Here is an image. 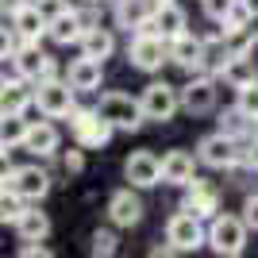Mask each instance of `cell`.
Returning a JSON list of instances; mask_svg holds the SVG:
<instances>
[{
    "instance_id": "cell-1",
    "label": "cell",
    "mask_w": 258,
    "mask_h": 258,
    "mask_svg": "<svg viewBox=\"0 0 258 258\" xmlns=\"http://www.w3.org/2000/svg\"><path fill=\"white\" fill-rule=\"evenodd\" d=\"M247 239H250V227L243 220V212H220L216 220H208V250L220 258H239L247 250Z\"/></svg>"
},
{
    "instance_id": "cell-2",
    "label": "cell",
    "mask_w": 258,
    "mask_h": 258,
    "mask_svg": "<svg viewBox=\"0 0 258 258\" xmlns=\"http://www.w3.org/2000/svg\"><path fill=\"white\" fill-rule=\"evenodd\" d=\"M97 112L112 123L116 131H139L147 123V112H143V100L131 97V93H119V89H104L97 93Z\"/></svg>"
},
{
    "instance_id": "cell-3",
    "label": "cell",
    "mask_w": 258,
    "mask_h": 258,
    "mask_svg": "<svg viewBox=\"0 0 258 258\" xmlns=\"http://www.w3.org/2000/svg\"><path fill=\"white\" fill-rule=\"evenodd\" d=\"M77 93L70 85V77H50V81H39L35 85V108L39 116H50V119H70L77 108Z\"/></svg>"
},
{
    "instance_id": "cell-4",
    "label": "cell",
    "mask_w": 258,
    "mask_h": 258,
    "mask_svg": "<svg viewBox=\"0 0 258 258\" xmlns=\"http://www.w3.org/2000/svg\"><path fill=\"white\" fill-rule=\"evenodd\" d=\"M166 239L177 247V254H193V250L208 247V220L193 216L189 208H177L166 220Z\"/></svg>"
},
{
    "instance_id": "cell-5",
    "label": "cell",
    "mask_w": 258,
    "mask_h": 258,
    "mask_svg": "<svg viewBox=\"0 0 258 258\" xmlns=\"http://www.w3.org/2000/svg\"><path fill=\"white\" fill-rule=\"evenodd\" d=\"M70 135H74V143H81L85 151H104L108 143H112V135H116V127H112V123L97 112V104H93V108H74V116H70Z\"/></svg>"
},
{
    "instance_id": "cell-6",
    "label": "cell",
    "mask_w": 258,
    "mask_h": 258,
    "mask_svg": "<svg viewBox=\"0 0 258 258\" xmlns=\"http://www.w3.org/2000/svg\"><path fill=\"white\" fill-rule=\"evenodd\" d=\"M43 162V158H39ZM39 162H27V166H8L4 170V185L8 189H16V193L23 197V201H31V205H43L46 193L54 189V177L39 166Z\"/></svg>"
},
{
    "instance_id": "cell-7",
    "label": "cell",
    "mask_w": 258,
    "mask_h": 258,
    "mask_svg": "<svg viewBox=\"0 0 258 258\" xmlns=\"http://www.w3.org/2000/svg\"><path fill=\"white\" fill-rule=\"evenodd\" d=\"M127 62L143 74H158L170 62V39H162L154 31H135L127 43Z\"/></svg>"
},
{
    "instance_id": "cell-8",
    "label": "cell",
    "mask_w": 258,
    "mask_h": 258,
    "mask_svg": "<svg viewBox=\"0 0 258 258\" xmlns=\"http://www.w3.org/2000/svg\"><path fill=\"white\" fill-rule=\"evenodd\" d=\"M216 97H220V77L201 70V74H189V81L181 85V112L189 116H208L216 112Z\"/></svg>"
},
{
    "instance_id": "cell-9",
    "label": "cell",
    "mask_w": 258,
    "mask_h": 258,
    "mask_svg": "<svg viewBox=\"0 0 258 258\" xmlns=\"http://www.w3.org/2000/svg\"><path fill=\"white\" fill-rule=\"evenodd\" d=\"M139 100H143V112H147V123H170L181 112V89L170 85V81H151L139 93Z\"/></svg>"
},
{
    "instance_id": "cell-10",
    "label": "cell",
    "mask_w": 258,
    "mask_h": 258,
    "mask_svg": "<svg viewBox=\"0 0 258 258\" xmlns=\"http://www.w3.org/2000/svg\"><path fill=\"white\" fill-rule=\"evenodd\" d=\"M239 154H243V143L231 139V135H224L220 127L197 143V158H201V166H208V170L231 173V170H235V162H239Z\"/></svg>"
},
{
    "instance_id": "cell-11",
    "label": "cell",
    "mask_w": 258,
    "mask_h": 258,
    "mask_svg": "<svg viewBox=\"0 0 258 258\" xmlns=\"http://www.w3.org/2000/svg\"><path fill=\"white\" fill-rule=\"evenodd\" d=\"M208 62H212V46L205 43V35L185 31L177 39H170V66H177L185 74H201V70H208Z\"/></svg>"
},
{
    "instance_id": "cell-12",
    "label": "cell",
    "mask_w": 258,
    "mask_h": 258,
    "mask_svg": "<svg viewBox=\"0 0 258 258\" xmlns=\"http://www.w3.org/2000/svg\"><path fill=\"white\" fill-rule=\"evenodd\" d=\"M143 189H135V185H127V189H116V193L108 197V224H116L119 231H131V227L143 224V216H147V205H143Z\"/></svg>"
},
{
    "instance_id": "cell-13",
    "label": "cell",
    "mask_w": 258,
    "mask_h": 258,
    "mask_svg": "<svg viewBox=\"0 0 258 258\" xmlns=\"http://www.w3.org/2000/svg\"><path fill=\"white\" fill-rule=\"evenodd\" d=\"M12 70H16L20 77H27L31 85L58 77V62H54L50 54L43 50V43H23V46H20V54L12 58Z\"/></svg>"
},
{
    "instance_id": "cell-14",
    "label": "cell",
    "mask_w": 258,
    "mask_h": 258,
    "mask_svg": "<svg viewBox=\"0 0 258 258\" xmlns=\"http://www.w3.org/2000/svg\"><path fill=\"white\" fill-rule=\"evenodd\" d=\"M220 205H224V197H220V185H216V181L193 177V181L185 185L181 208H189L193 216H201V220H216V216H220Z\"/></svg>"
},
{
    "instance_id": "cell-15",
    "label": "cell",
    "mask_w": 258,
    "mask_h": 258,
    "mask_svg": "<svg viewBox=\"0 0 258 258\" xmlns=\"http://www.w3.org/2000/svg\"><path fill=\"white\" fill-rule=\"evenodd\" d=\"M197 151H185V147H173V151L162 154V185H173V189H185V185L197 177Z\"/></svg>"
},
{
    "instance_id": "cell-16",
    "label": "cell",
    "mask_w": 258,
    "mask_h": 258,
    "mask_svg": "<svg viewBox=\"0 0 258 258\" xmlns=\"http://www.w3.org/2000/svg\"><path fill=\"white\" fill-rule=\"evenodd\" d=\"M35 104V85L27 81V77H20L16 70H12V77L4 74V85H0V116H27Z\"/></svg>"
},
{
    "instance_id": "cell-17",
    "label": "cell",
    "mask_w": 258,
    "mask_h": 258,
    "mask_svg": "<svg viewBox=\"0 0 258 258\" xmlns=\"http://www.w3.org/2000/svg\"><path fill=\"white\" fill-rule=\"evenodd\" d=\"M123 177L135 189H154V185H162V158L154 151H131L123 162Z\"/></svg>"
},
{
    "instance_id": "cell-18",
    "label": "cell",
    "mask_w": 258,
    "mask_h": 258,
    "mask_svg": "<svg viewBox=\"0 0 258 258\" xmlns=\"http://www.w3.org/2000/svg\"><path fill=\"white\" fill-rule=\"evenodd\" d=\"M23 151L31 154V158H54V154L62 151V135L58 127L50 123V116L43 119H31V127H27V139H23Z\"/></svg>"
},
{
    "instance_id": "cell-19",
    "label": "cell",
    "mask_w": 258,
    "mask_h": 258,
    "mask_svg": "<svg viewBox=\"0 0 258 258\" xmlns=\"http://www.w3.org/2000/svg\"><path fill=\"white\" fill-rule=\"evenodd\" d=\"M154 8H158V0H116L112 4V27L135 35L143 23L154 20Z\"/></svg>"
},
{
    "instance_id": "cell-20",
    "label": "cell",
    "mask_w": 258,
    "mask_h": 258,
    "mask_svg": "<svg viewBox=\"0 0 258 258\" xmlns=\"http://www.w3.org/2000/svg\"><path fill=\"white\" fill-rule=\"evenodd\" d=\"M8 23L23 35V39H27V43H43L46 31H50V20H46V12L39 8L35 0H23L20 8L8 16Z\"/></svg>"
},
{
    "instance_id": "cell-21",
    "label": "cell",
    "mask_w": 258,
    "mask_h": 258,
    "mask_svg": "<svg viewBox=\"0 0 258 258\" xmlns=\"http://www.w3.org/2000/svg\"><path fill=\"white\" fill-rule=\"evenodd\" d=\"M139 31H154V35H162V39H177V35L189 31V16H185V8L177 0H166V4L154 8V20L143 23Z\"/></svg>"
},
{
    "instance_id": "cell-22",
    "label": "cell",
    "mask_w": 258,
    "mask_h": 258,
    "mask_svg": "<svg viewBox=\"0 0 258 258\" xmlns=\"http://www.w3.org/2000/svg\"><path fill=\"white\" fill-rule=\"evenodd\" d=\"M66 77L77 93H100L104 89V62L89 58V54H77L74 62L66 66Z\"/></svg>"
},
{
    "instance_id": "cell-23",
    "label": "cell",
    "mask_w": 258,
    "mask_h": 258,
    "mask_svg": "<svg viewBox=\"0 0 258 258\" xmlns=\"http://www.w3.org/2000/svg\"><path fill=\"white\" fill-rule=\"evenodd\" d=\"M85 31H89V20H85V16H81V12H74V8H62V12L50 20L46 39H50V43H58V46H70V43L77 46Z\"/></svg>"
},
{
    "instance_id": "cell-24",
    "label": "cell",
    "mask_w": 258,
    "mask_h": 258,
    "mask_svg": "<svg viewBox=\"0 0 258 258\" xmlns=\"http://www.w3.org/2000/svg\"><path fill=\"white\" fill-rule=\"evenodd\" d=\"M12 227H16V239H20V243H39V239L50 235V212H43L39 205H27L23 216Z\"/></svg>"
},
{
    "instance_id": "cell-25",
    "label": "cell",
    "mask_w": 258,
    "mask_h": 258,
    "mask_svg": "<svg viewBox=\"0 0 258 258\" xmlns=\"http://www.w3.org/2000/svg\"><path fill=\"white\" fill-rule=\"evenodd\" d=\"M77 50H81V54H89V58H97V62H108V58L116 54V35H112V27L89 23V31L81 35Z\"/></svg>"
},
{
    "instance_id": "cell-26",
    "label": "cell",
    "mask_w": 258,
    "mask_h": 258,
    "mask_svg": "<svg viewBox=\"0 0 258 258\" xmlns=\"http://www.w3.org/2000/svg\"><path fill=\"white\" fill-rule=\"evenodd\" d=\"M216 127L224 131V135H231V139H239V143L254 139V119H250L239 104L224 108V112H220V119H216Z\"/></svg>"
},
{
    "instance_id": "cell-27",
    "label": "cell",
    "mask_w": 258,
    "mask_h": 258,
    "mask_svg": "<svg viewBox=\"0 0 258 258\" xmlns=\"http://www.w3.org/2000/svg\"><path fill=\"white\" fill-rule=\"evenodd\" d=\"M0 151H4V162H8L12 151H23V139H27V127H31V119L27 116H0Z\"/></svg>"
},
{
    "instance_id": "cell-28",
    "label": "cell",
    "mask_w": 258,
    "mask_h": 258,
    "mask_svg": "<svg viewBox=\"0 0 258 258\" xmlns=\"http://www.w3.org/2000/svg\"><path fill=\"white\" fill-rule=\"evenodd\" d=\"M119 227L112 224V227H97L93 235H89V254L93 258H112L119 250V235H116Z\"/></svg>"
},
{
    "instance_id": "cell-29",
    "label": "cell",
    "mask_w": 258,
    "mask_h": 258,
    "mask_svg": "<svg viewBox=\"0 0 258 258\" xmlns=\"http://www.w3.org/2000/svg\"><path fill=\"white\" fill-rule=\"evenodd\" d=\"M27 205H31V201H23L16 189H8V185H4V189H0V224H16Z\"/></svg>"
},
{
    "instance_id": "cell-30",
    "label": "cell",
    "mask_w": 258,
    "mask_h": 258,
    "mask_svg": "<svg viewBox=\"0 0 258 258\" xmlns=\"http://www.w3.org/2000/svg\"><path fill=\"white\" fill-rule=\"evenodd\" d=\"M23 43H27V39H23V35L16 31L12 23H4V35H0V58H4V62H12V58L20 54V46H23Z\"/></svg>"
},
{
    "instance_id": "cell-31",
    "label": "cell",
    "mask_w": 258,
    "mask_h": 258,
    "mask_svg": "<svg viewBox=\"0 0 258 258\" xmlns=\"http://www.w3.org/2000/svg\"><path fill=\"white\" fill-rule=\"evenodd\" d=\"M235 104L243 108L250 119H258V81H250V85L235 89Z\"/></svg>"
},
{
    "instance_id": "cell-32",
    "label": "cell",
    "mask_w": 258,
    "mask_h": 258,
    "mask_svg": "<svg viewBox=\"0 0 258 258\" xmlns=\"http://www.w3.org/2000/svg\"><path fill=\"white\" fill-rule=\"evenodd\" d=\"M62 170L70 173V177L85 173V147H81V143H74L70 151H62Z\"/></svg>"
},
{
    "instance_id": "cell-33",
    "label": "cell",
    "mask_w": 258,
    "mask_h": 258,
    "mask_svg": "<svg viewBox=\"0 0 258 258\" xmlns=\"http://www.w3.org/2000/svg\"><path fill=\"white\" fill-rule=\"evenodd\" d=\"M201 8H205V16H208L212 23H224L227 12L235 8V0H201Z\"/></svg>"
},
{
    "instance_id": "cell-34",
    "label": "cell",
    "mask_w": 258,
    "mask_h": 258,
    "mask_svg": "<svg viewBox=\"0 0 258 258\" xmlns=\"http://www.w3.org/2000/svg\"><path fill=\"white\" fill-rule=\"evenodd\" d=\"M243 220H247V227L258 235V189L247 193V201H243Z\"/></svg>"
},
{
    "instance_id": "cell-35",
    "label": "cell",
    "mask_w": 258,
    "mask_h": 258,
    "mask_svg": "<svg viewBox=\"0 0 258 258\" xmlns=\"http://www.w3.org/2000/svg\"><path fill=\"white\" fill-rule=\"evenodd\" d=\"M54 250L46 247V239H39V243H23L20 247V258H50Z\"/></svg>"
},
{
    "instance_id": "cell-36",
    "label": "cell",
    "mask_w": 258,
    "mask_h": 258,
    "mask_svg": "<svg viewBox=\"0 0 258 258\" xmlns=\"http://www.w3.org/2000/svg\"><path fill=\"white\" fill-rule=\"evenodd\" d=\"M243 4H247V8H250V16L258 20V0H243Z\"/></svg>"
},
{
    "instance_id": "cell-37",
    "label": "cell",
    "mask_w": 258,
    "mask_h": 258,
    "mask_svg": "<svg viewBox=\"0 0 258 258\" xmlns=\"http://www.w3.org/2000/svg\"><path fill=\"white\" fill-rule=\"evenodd\" d=\"M254 139H258V119H254Z\"/></svg>"
},
{
    "instance_id": "cell-38",
    "label": "cell",
    "mask_w": 258,
    "mask_h": 258,
    "mask_svg": "<svg viewBox=\"0 0 258 258\" xmlns=\"http://www.w3.org/2000/svg\"><path fill=\"white\" fill-rule=\"evenodd\" d=\"M97 4H108V0H97ZM112 4H116V0H112Z\"/></svg>"
},
{
    "instance_id": "cell-39",
    "label": "cell",
    "mask_w": 258,
    "mask_h": 258,
    "mask_svg": "<svg viewBox=\"0 0 258 258\" xmlns=\"http://www.w3.org/2000/svg\"><path fill=\"white\" fill-rule=\"evenodd\" d=\"M35 4H43V0H35Z\"/></svg>"
},
{
    "instance_id": "cell-40",
    "label": "cell",
    "mask_w": 258,
    "mask_h": 258,
    "mask_svg": "<svg viewBox=\"0 0 258 258\" xmlns=\"http://www.w3.org/2000/svg\"><path fill=\"white\" fill-rule=\"evenodd\" d=\"M158 4H166V0H158Z\"/></svg>"
}]
</instances>
